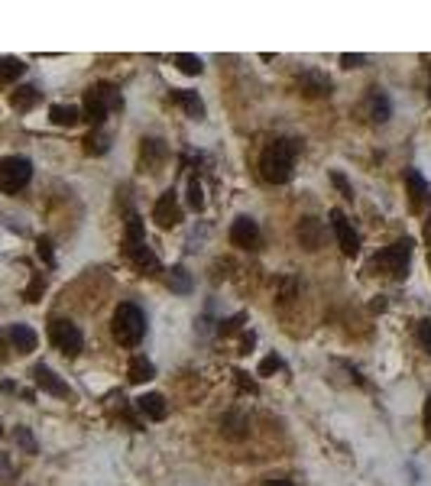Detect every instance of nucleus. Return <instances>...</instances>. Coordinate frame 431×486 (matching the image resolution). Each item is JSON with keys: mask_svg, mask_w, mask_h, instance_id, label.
Masks as SVG:
<instances>
[{"mask_svg": "<svg viewBox=\"0 0 431 486\" xmlns=\"http://www.w3.org/2000/svg\"><path fill=\"white\" fill-rule=\"evenodd\" d=\"M292 169H296V143L292 140H276L270 143L260 156V172L266 182L272 185H286L292 178Z\"/></svg>", "mask_w": 431, "mask_h": 486, "instance_id": "nucleus-1", "label": "nucleus"}, {"mask_svg": "<svg viewBox=\"0 0 431 486\" xmlns=\"http://www.w3.org/2000/svg\"><path fill=\"white\" fill-rule=\"evenodd\" d=\"M110 331H114V341H117L120 347H136L140 341H143V334H146L143 311L136 308L133 302L117 305V311H114V321H110Z\"/></svg>", "mask_w": 431, "mask_h": 486, "instance_id": "nucleus-2", "label": "nucleus"}, {"mask_svg": "<svg viewBox=\"0 0 431 486\" xmlns=\"http://www.w3.org/2000/svg\"><path fill=\"white\" fill-rule=\"evenodd\" d=\"M120 107H124V98H120V91L110 81H101L85 91V120L88 124L101 126L110 110H120Z\"/></svg>", "mask_w": 431, "mask_h": 486, "instance_id": "nucleus-3", "label": "nucleus"}, {"mask_svg": "<svg viewBox=\"0 0 431 486\" xmlns=\"http://www.w3.org/2000/svg\"><path fill=\"white\" fill-rule=\"evenodd\" d=\"M409 260H412V240H396L392 247H386L383 253H376L370 263V272L376 276H392V279H406L409 276Z\"/></svg>", "mask_w": 431, "mask_h": 486, "instance_id": "nucleus-4", "label": "nucleus"}, {"mask_svg": "<svg viewBox=\"0 0 431 486\" xmlns=\"http://www.w3.org/2000/svg\"><path fill=\"white\" fill-rule=\"evenodd\" d=\"M33 178V166L23 156H4L0 159V192L4 195H17L23 192Z\"/></svg>", "mask_w": 431, "mask_h": 486, "instance_id": "nucleus-5", "label": "nucleus"}, {"mask_svg": "<svg viewBox=\"0 0 431 486\" xmlns=\"http://www.w3.org/2000/svg\"><path fill=\"white\" fill-rule=\"evenodd\" d=\"M49 341L59 347L65 357H78L81 353V344H85V337L78 331V324H72L68 318H55L49 324Z\"/></svg>", "mask_w": 431, "mask_h": 486, "instance_id": "nucleus-6", "label": "nucleus"}, {"mask_svg": "<svg viewBox=\"0 0 431 486\" xmlns=\"http://www.w3.org/2000/svg\"><path fill=\"white\" fill-rule=\"evenodd\" d=\"M152 221H156L162 230L182 224V204H178V195L172 192V188L159 195V202H156V208H152Z\"/></svg>", "mask_w": 431, "mask_h": 486, "instance_id": "nucleus-7", "label": "nucleus"}, {"mask_svg": "<svg viewBox=\"0 0 431 486\" xmlns=\"http://www.w3.org/2000/svg\"><path fill=\"white\" fill-rule=\"evenodd\" d=\"M331 227H334V237H338L340 250H344L347 256H357V253H360V234H357L354 224L347 221L344 211H331Z\"/></svg>", "mask_w": 431, "mask_h": 486, "instance_id": "nucleus-8", "label": "nucleus"}, {"mask_svg": "<svg viewBox=\"0 0 431 486\" xmlns=\"http://www.w3.org/2000/svg\"><path fill=\"white\" fill-rule=\"evenodd\" d=\"M230 243L240 247V250H256L260 247V227H256V221H250V218L234 221V227H230Z\"/></svg>", "mask_w": 431, "mask_h": 486, "instance_id": "nucleus-9", "label": "nucleus"}, {"mask_svg": "<svg viewBox=\"0 0 431 486\" xmlns=\"http://www.w3.org/2000/svg\"><path fill=\"white\" fill-rule=\"evenodd\" d=\"M298 91L305 98H324V94H331V78L324 72H318V68H305L298 75Z\"/></svg>", "mask_w": 431, "mask_h": 486, "instance_id": "nucleus-10", "label": "nucleus"}, {"mask_svg": "<svg viewBox=\"0 0 431 486\" xmlns=\"http://www.w3.org/2000/svg\"><path fill=\"white\" fill-rule=\"evenodd\" d=\"M296 237L305 250H321L324 247V224L318 218H302L296 227Z\"/></svg>", "mask_w": 431, "mask_h": 486, "instance_id": "nucleus-11", "label": "nucleus"}, {"mask_svg": "<svg viewBox=\"0 0 431 486\" xmlns=\"http://www.w3.org/2000/svg\"><path fill=\"white\" fill-rule=\"evenodd\" d=\"M33 379H36V386H39V389H46L49 395H59V399H68V395H72V389H68L65 379L55 376V373H52L49 367H43V363H39V367H33Z\"/></svg>", "mask_w": 431, "mask_h": 486, "instance_id": "nucleus-12", "label": "nucleus"}, {"mask_svg": "<svg viewBox=\"0 0 431 486\" xmlns=\"http://www.w3.org/2000/svg\"><path fill=\"white\" fill-rule=\"evenodd\" d=\"M124 250H127V256L133 260V266H136V272H140V276H156V272H159V260H156V253H152L146 243L124 247Z\"/></svg>", "mask_w": 431, "mask_h": 486, "instance_id": "nucleus-13", "label": "nucleus"}, {"mask_svg": "<svg viewBox=\"0 0 431 486\" xmlns=\"http://www.w3.org/2000/svg\"><path fill=\"white\" fill-rule=\"evenodd\" d=\"M7 341L13 344V350L17 353H33L36 350V331L29 324H10L7 327Z\"/></svg>", "mask_w": 431, "mask_h": 486, "instance_id": "nucleus-14", "label": "nucleus"}, {"mask_svg": "<svg viewBox=\"0 0 431 486\" xmlns=\"http://www.w3.org/2000/svg\"><path fill=\"white\" fill-rule=\"evenodd\" d=\"M136 409H140V415L150 421H162L166 415H169V405H166V399H162L159 393H146L136 399Z\"/></svg>", "mask_w": 431, "mask_h": 486, "instance_id": "nucleus-15", "label": "nucleus"}, {"mask_svg": "<svg viewBox=\"0 0 431 486\" xmlns=\"http://www.w3.org/2000/svg\"><path fill=\"white\" fill-rule=\"evenodd\" d=\"M406 185H409V195H412V211H422L425 202H428V182L422 178V172L409 169V172H406Z\"/></svg>", "mask_w": 431, "mask_h": 486, "instance_id": "nucleus-16", "label": "nucleus"}, {"mask_svg": "<svg viewBox=\"0 0 431 486\" xmlns=\"http://www.w3.org/2000/svg\"><path fill=\"white\" fill-rule=\"evenodd\" d=\"M172 101L185 110L188 117H194V120L204 117V101L198 98V91H172Z\"/></svg>", "mask_w": 431, "mask_h": 486, "instance_id": "nucleus-17", "label": "nucleus"}, {"mask_svg": "<svg viewBox=\"0 0 431 486\" xmlns=\"http://www.w3.org/2000/svg\"><path fill=\"white\" fill-rule=\"evenodd\" d=\"M140 159H143V172L146 169L156 172V166L166 159V146H162V140H143V146H140Z\"/></svg>", "mask_w": 431, "mask_h": 486, "instance_id": "nucleus-18", "label": "nucleus"}, {"mask_svg": "<svg viewBox=\"0 0 431 486\" xmlns=\"http://www.w3.org/2000/svg\"><path fill=\"white\" fill-rule=\"evenodd\" d=\"M49 120L55 126H75L78 120H81V110H78L75 104H55V107L49 110Z\"/></svg>", "mask_w": 431, "mask_h": 486, "instance_id": "nucleus-19", "label": "nucleus"}, {"mask_svg": "<svg viewBox=\"0 0 431 486\" xmlns=\"http://www.w3.org/2000/svg\"><path fill=\"white\" fill-rule=\"evenodd\" d=\"M130 383H150L152 376H156V367H152V360H146V357H133V360H130Z\"/></svg>", "mask_w": 431, "mask_h": 486, "instance_id": "nucleus-20", "label": "nucleus"}, {"mask_svg": "<svg viewBox=\"0 0 431 486\" xmlns=\"http://www.w3.org/2000/svg\"><path fill=\"white\" fill-rule=\"evenodd\" d=\"M39 98H43V94L36 91L33 84H23V88H17V91L10 94V104H13L17 110H29V107L39 104Z\"/></svg>", "mask_w": 431, "mask_h": 486, "instance_id": "nucleus-21", "label": "nucleus"}, {"mask_svg": "<svg viewBox=\"0 0 431 486\" xmlns=\"http://www.w3.org/2000/svg\"><path fill=\"white\" fill-rule=\"evenodd\" d=\"M26 72L23 59H13V55H7V59H0V84H10V81H17L20 75Z\"/></svg>", "mask_w": 431, "mask_h": 486, "instance_id": "nucleus-22", "label": "nucleus"}, {"mask_svg": "<svg viewBox=\"0 0 431 486\" xmlns=\"http://www.w3.org/2000/svg\"><path fill=\"white\" fill-rule=\"evenodd\" d=\"M107 150H110L107 136L101 133V126H94L91 133L85 136V152H88V156H101V152H107Z\"/></svg>", "mask_w": 431, "mask_h": 486, "instance_id": "nucleus-23", "label": "nucleus"}, {"mask_svg": "<svg viewBox=\"0 0 431 486\" xmlns=\"http://www.w3.org/2000/svg\"><path fill=\"white\" fill-rule=\"evenodd\" d=\"M172 62H175V68L182 75H201V68H204V62L198 55H188V52H178Z\"/></svg>", "mask_w": 431, "mask_h": 486, "instance_id": "nucleus-24", "label": "nucleus"}, {"mask_svg": "<svg viewBox=\"0 0 431 486\" xmlns=\"http://www.w3.org/2000/svg\"><path fill=\"white\" fill-rule=\"evenodd\" d=\"M370 120H376V124H383V120H389V98L380 91L370 94Z\"/></svg>", "mask_w": 431, "mask_h": 486, "instance_id": "nucleus-25", "label": "nucleus"}, {"mask_svg": "<svg viewBox=\"0 0 431 486\" xmlns=\"http://www.w3.org/2000/svg\"><path fill=\"white\" fill-rule=\"evenodd\" d=\"M169 289L172 292H182V295L192 292V276H188L182 266H172L169 269Z\"/></svg>", "mask_w": 431, "mask_h": 486, "instance_id": "nucleus-26", "label": "nucleus"}, {"mask_svg": "<svg viewBox=\"0 0 431 486\" xmlns=\"http://www.w3.org/2000/svg\"><path fill=\"white\" fill-rule=\"evenodd\" d=\"M246 419L244 415H224V419H220V431H224V435H230V438H244L246 431Z\"/></svg>", "mask_w": 431, "mask_h": 486, "instance_id": "nucleus-27", "label": "nucleus"}, {"mask_svg": "<svg viewBox=\"0 0 431 486\" xmlns=\"http://www.w3.org/2000/svg\"><path fill=\"white\" fill-rule=\"evenodd\" d=\"M136 243H146L143 240V221L136 218V214H130L127 218V247H136Z\"/></svg>", "mask_w": 431, "mask_h": 486, "instance_id": "nucleus-28", "label": "nucleus"}, {"mask_svg": "<svg viewBox=\"0 0 431 486\" xmlns=\"http://www.w3.org/2000/svg\"><path fill=\"white\" fill-rule=\"evenodd\" d=\"M188 204H192L194 211L204 208V188H201V182H198V178H192V182H188Z\"/></svg>", "mask_w": 431, "mask_h": 486, "instance_id": "nucleus-29", "label": "nucleus"}, {"mask_svg": "<svg viewBox=\"0 0 431 486\" xmlns=\"http://www.w3.org/2000/svg\"><path fill=\"white\" fill-rule=\"evenodd\" d=\"M279 369H282V357L270 353V357L260 363V376H272V373H279Z\"/></svg>", "mask_w": 431, "mask_h": 486, "instance_id": "nucleus-30", "label": "nucleus"}, {"mask_svg": "<svg viewBox=\"0 0 431 486\" xmlns=\"http://www.w3.org/2000/svg\"><path fill=\"white\" fill-rule=\"evenodd\" d=\"M415 334H418V344H422L425 350L431 353V321H418V327H415Z\"/></svg>", "mask_w": 431, "mask_h": 486, "instance_id": "nucleus-31", "label": "nucleus"}, {"mask_svg": "<svg viewBox=\"0 0 431 486\" xmlns=\"http://www.w3.org/2000/svg\"><path fill=\"white\" fill-rule=\"evenodd\" d=\"M46 289V279L43 276H36L33 282H29V289H26V302H39V292Z\"/></svg>", "mask_w": 431, "mask_h": 486, "instance_id": "nucleus-32", "label": "nucleus"}, {"mask_svg": "<svg viewBox=\"0 0 431 486\" xmlns=\"http://www.w3.org/2000/svg\"><path fill=\"white\" fill-rule=\"evenodd\" d=\"M17 441L26 447V454H36V441L29 438V431H26V428H17Z\"/></svg>", "mask_w": 431, "mask_h": 486, "instance_id": "nucleus-33", "label": "nucleus"}, {"mask_svg": "<svg viewBox=\"0 0 431 486\" xmlns=\"http://www.w3.org/2000/svg\"><path fill=\"white\" fill-rule=\"evenodd\" d=\"M364 62H366V55H350V52L340 55V65H344V68H360Z\"/></svg>", "mask_w": 431, "mask_h": 486, "instance_id": "nucleus-34", "label": "nucleus"}, {"mask_svg": "<svg viewBox=\"0 0 431 486\" xmlns=\"http://www.w3.org/2000/svg\"><path fill=\"white\" fill-rule=\"evenodd\" d=\"M36 247H39V256H43V260L49 263V266H52V263H55V256H52V243H49V240H46V237H43V240L36 243Z\"/></svg>", "mask_w": 431, "mask_h": 486, "instance_id": "nucleus-35", "label": "nucleus"}, {"mask_svg": "<svg viewBox=\"0 0 431 486\" xmlns=\"http://www.w3.org/2000/svg\"><path fill=\"white\" fill-rule=\"evenodd\" d=\"M234 376H237L240 393H256V383H253V379H246V373H234Z\"/></svg>", "mask_w": 431, "mask_h": 486, "instance_id": "nucleus-36", "label": "nucleus"}, {"mask_svg": "<svg viewBox=\"0 0 431 486\" xmlns=\"http://www.w3.org/2000/svg\"><path fill=\"white\" fill-rule=\"evenodd\" d=\"M331 178H334V185H338L340 192H344V198H354V188L347 185V178H344V176H338V172H334V176H331Z\"/></svg>", "mask_w": 431, "mask_h": 486, "instance_id": "nucleus-37", "label": "nucleus"}, {"mask_svg": "<svg viewBox=\"0 0 431 486\" xmlns=\"http://www.w3.org/2000/svg\"><path fill=\"white\" fill-rule=\"evenodd\" d=\"M240 321H244L240 315H237V318H230V321H224V324H220V334H234V331L240 327Z\"/></svg>", "mask_w": 431, "mask_h": 486, "instance_id": "nucleus-38", "label": "nucleus"}, {"mask_svg": "<svg viewBox=\"0 0 431 486\" xmlns=\"http://www.w3.org/2000/svg\"><path fill=\"white\" fill-rule=\"evenodd\" d=\"M425 425H428V435H431V399H428V405H425Z\"/></svg>", "mask_w": 431, "mask_h": 486, "instance_id": "nucleus-39", "label": "nucleus"}, {"mask_svg": "<svg viewBox=\"0 0 431 486\" xmlns=\"http://www.w3.org/2000/svg\"><path fill=\"white\" fill-rule=\"evenodd\" d=\"M263 486H292V483H286V480H270V483H263Z\"/></svg>", "mask_w": 431, "mask_h": 486, "instance_id": "nucleus-40", "label": "nucleus"}, {"mask_svg": "<svg viewBox=\"0 0 431 486\" xmlns=\"http://www.w3.org/2000/svg\"><path fill=\"white\" fill-rule=\"evenodd\" d=\"M425 240L431 243V218H428V224H425Z\"/></svg>", "mask_w": 431, "mask_h": 486, "instance_id": "nucleus-41", "label": "nucleus"}, {"mask_svg": "<svg viewBox=\"0 0 431 486\" xmlns=\"http://www.w3.org/2000/svg\"><path fill=\"white\" fill-rule=\"evenodd\" d=\"M4 357H7V350H4V341H0V360H4Z\"/></svg>", "mask_w": 431, "mask_h": 486, "instance_id": "nucleus-42", "label": "nucleus"}, {"mask_svg": "<svg viewBox=\"0 0 431 486\" xmlns=\"http://www.w3.org/2000/svg\"><path fill=\"white\" fill-rule=\"evenodd\" d=\"M428 269H431V256H428Z\"/></svg>", "mask_w": 431, "mask_h": 486, "instance_id": "nucleus-43", "label": "nucleus"}]
</instances>
